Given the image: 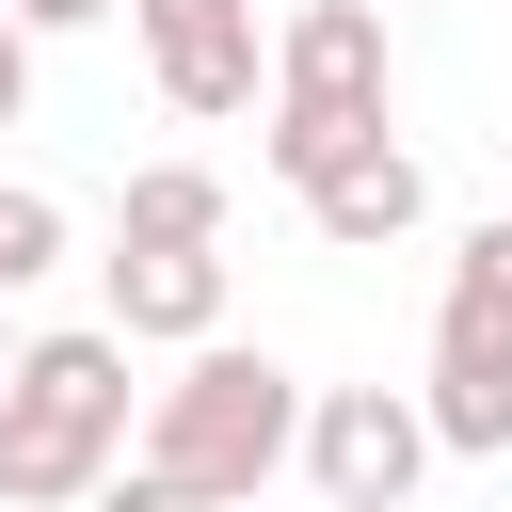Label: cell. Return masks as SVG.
I'll return each instance as SVG.
<instances>
[{"mask_svg":"<svg viewBox=\"0 0 512 512\" xmlns=\"http://www.w3.org/2000/svg\"><path fill=\"white\" fill-rule=\"evenodd\" d=\"M112 240H224V176L208 160H144L128 208H112Z\"/></svg>","mask_w":512,"mask_h":512,"instance_id":"cell-9","label":"cell"},{"mask_svg":"<svg viewBox=\"0 0 512 512\" xmlns=\"http://www.w3.org/2000/svg\"><path fill=\"white\" fill-rule=\"evenodd\" d=\"M48 272H64V192L0 176V304H16V288H48Z\"/></svg>","mask_w":512,"mask_h":512,"instance_id":"cell-10","label":"cell"},{"mask_svg":"<svg viewBox=\"0 0 512 512\" xmlns=\"http://www.w3.org/2000/svg\"><path fill=\"white\" fill-rule=\"evenodd\" d=\"M384 16H400V0H384Z\"/></svg>","mask_w":512,"mask_h":512,"instance_id":"cell-15","label":"cell"},{"mask_svg":"<svg viewBox=\"0 0 512 512\" xmlns=\"http://www.w3.org/2000/svg\"><path fill=\"white\" fill-rule=\"evenodd\" d=\"M304 480H320V512H416V480H432V400H416V384H320V400H304Z\"/></svg>","mask_w":512,"mask_h":512,"instance_id":"cell-5","label":"cell"},{"mask_svg":"<svg viewBox=\"0 0 512 512\" xmlns=\"http://www.w3.org/2000/svg\"><path fill=\"white\" fill-rule=\"evenodd\" d=\"M128 464H160V480H192L208 512H240L256 480L304 464V384H288L272 352L208 336V352H176V384H144V448H128Z\"/></svg>","mask_w":512,"mask_h":512,"instance_id":"cell-2","label":"cell"},{"mask_svg":"<svg viewBox=\"0 0 512 512\" xmlns=\"http://www.w3.org/2000/svg\"><path fill=\"white\" fill-rule=\"evenodd\" d=\"M128 32H144V80H160L192 128H240V112L272 96V32H256V0H128Z\"/></svg>","mask_w":512,"mask_h":512,"instance_id":"cell-6","label":"cell"},{"mask_svg":"<svg viewBox=\"0 0 512 512\" xmlns=\"http://www.w3.org/2000/svg\"><path fill=\"white\" fill-rule=\"evenodd\" d=\"M0 16H16L32 48H48V32H96V16H128V0H0Z\"/></svg>","mask_w":512,"mask_h":512,"instance_id":"cell-13","label":"cell"},{"mask_svg":"<svg viewBox=\"0 0 512 512\" xmlns=\"http://www.w3.org/2000/svg\"><path fill=\"white\" fill-rule=\"evenodd\" d=\"M96 288H112V336L128 352H208L224 336V240H112Z\"/></svg>","mask_w":512,"mask_h":512,"instance_id":"cell-7","label":"cell"},{"mask_svg":"<svg viewBox=\"0 0 512 512\" xmlns=\"http://www.w3.org/2000/svg\"><path fill=\"white\" fill-rule=\"evenodd\" d=\"M432 448H464V464H496L512 448V208L496 224H464V256H448V304H432Z\"/></svg>","mask_w":512,"mask_h":512,"instance_id":"cell-4","label":"cell"},{"mask_svg":"<svg viewBox=\"0 0 512 512\" xmlns=\"http://www.w3.org/2000/svg\"><path fill=\"white\" fill-rule=\"evenodd\" d=\"M0 384H16V304H0Z\"/></svg>","mask_w":512,"mask_h":512,"instance_id":"cell-14","label":"cell"},{"mask_svg":"<svg viewBox=\"0 0 512 512\" xmlns=\"http://www.w3.org/2000/svg\"><path fill=\"white\" fill-rule=\"evenodd\" d=\"M304 224H320L336 256H384V240H416V224H432V176H416V144L384 128L368 160H336V176L304 192Z\"/></svg>","mask_w":512,"mask_h":512,"instance_id":"cell-8","label":"cell"},{"mask_svg":"<svg viewBox=\"0 0 512 512\" xmlns=\"http://www.w3.org/2000/svg\"><path fill=\"white\" fill-rule=\"evenodd\" d=\"M128 448H144L128 336L112 320L16 336V384H0V512H80L96 480H128Z\"/></svg>","mask_w":512,"mask_h":512,"instance_id":"cell-1","label":"cell"},{"mask_svg":"<svg viewBox=\"0 0 512 512\" xmlns=\"http://www.w3.org/2000/svg\"><path fill=\"white\" fill-rule=\"evenodd\" d=\"M32 64H48V48H32V32L0 16V128H32Z\"/></svg>","mask_w":512,"mask_h":512,"instance_id":"cell-12","label":"cell"},{"mask_svg":"<svg viewBox=\"0 0 512 512\" xmlns=\"http://www.w3.org/2000/svg\"><path fill=\"white\" fill-rule=\"evenodd\" d=\"M80 512H208V496H192V480H160V464H128V480H96Z\"/></svg>","mask_w":512,"mask_h":512,"instance_id":"cell-11","label":"cell"},{"mask_svg":"<svg viewBox=\"0 0 512 512\" xmlns=\"http://www.w3.org/2000/svg\"><path fill=\"white\" fill-rule=\"evenodd\" d=\"M384 144V0H304L272 32V112H256V160L288 192H320L336 160Z\"/></svg>","mask_w":512,"mask_h":512,"instance_id":"cell-3","label":"cell"}]
</instances>
